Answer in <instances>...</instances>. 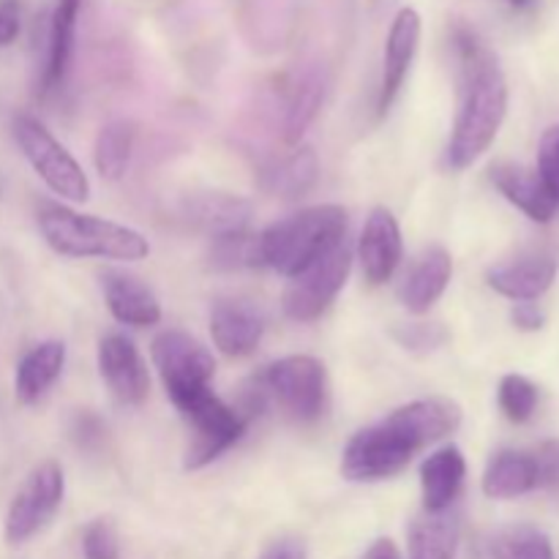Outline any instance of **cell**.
I'll use <instances>...</instances> for the list:
<instances>
[{"label":"cell","instance_id":"cell-1","mask_svg":"<svg viewBox=\"0 0 559 559\" xmlns=\"http://www.w3.org/2000/svg\"><path fill=\"white\" fill-rule=\"evenodd\" d=\"M462 60V104L448 142V164L462 173L469 169L497 140L508 115V82L495 55L467 31L456 33Z\"/></svg>","mask_w":559,"mask_h":559},{"label":"cell","instance_id":"cell-2","mask_svg":"<svg viewBox=\"0 0 559 559\" xmlns=\"http://www.w3.org/2000/svg\"><path fill=\"white\" fill-rule=\"evenodd\" d=\"M36 222L49 249L69 260L140 262L151 254V243L136 229L91 216V213H80L60 202H41Z\"/></svg>","mask_w":559,"mask_h":559},{"label":"cell","instance_id":"cell-3","mask_svg":"<svg viewBox=\"0 0 559 559\" xmlns=\"http://www.w3.org/2000/svg\"><path fill=\"white\" fill-rule=\"evenodd\" d=\"M342 240H347V211L342 205L304 207L262 229V265L293 278Z\"/></svg>","mask_w":559,"mask_h":559},{"label":"cell","instance_id":"cell-4","mask_svg":"<svg viewBox=\"0 0 559 559\" xmlns=\"http://www.w3.org/2000/svg\"><path fill=\"white\" fill-rule=\"evenodd\" d=\"M169 402L175 404V409L183 415V420L194 431L183 462V467L191 473L207 467L218 456H224L229 448L238 445L240 437L246 435V426H249V420L238 413V407H229L222 396L211 391V385L180 393Z\"/></svg>","mask_w":559,"mask_h":559},{"label":"cell","instance_id":"cell-5","mask_svg":"<svg viewBox=\"0 0 559 559\" xmlns=\"http://www.w3.org/2000/svg\"><path fill=\"white\" fill-rule=\"evenodd\" d=\"M267 404H276L287 418L298 424H314L328 404V371L322 360L311 355H287L267 366L260 377Z\"/></svg>","mask_w":559,"mask_h":559},{"label":"cell","instance_id":"cell-6","mask_svg":"<svg viewBox=\"0 0 559 559\" xmlns=\"http://www.w3.org/2000/svg\"><path fill=\"white\" fill-rule=\"evenodd\" d=\"M11 131H14L16 147L22 151L25 162L52 194L69 202H85L91 197V180H87L85 169L55 140V134L41 120H36L33 115H16Z\"/></svg>","mask_w":559,"mask_h":559},{"label":"cell","instance_id":"cell-7","mask_svg":"<svg viewBox=\"0 0 559 559\" xmlns=\"http://www.w3.org/2000/svg\"><path fill=\"white\" fill-rule=\"evenodd\" d=\"M353 271V249L347 240L333 246L328 254L311 262L300 273L289 278L282 295L284 314L293 322H314L328 311V306L338 298Z\"/></svg>","mask_w":559,"mask_h":559},{"label":"cell","instance_id":"cell-8","mask_svg":"<svg viewBox=\"0 0 559 559\" xmlns=\"http://www.w3.org/2000/svg\"><path fill=\"white\" fill-rule=\"evenodd\" d=\"M418 448L385 418L380 424L360 429L342 451V478L353 484H374L402 473Z\"/></svg>","mask_w":559,"mask_h":559},{"label":"cell","instance_id":"cell-9","mask_svg":"<svg viewBox=\"0 0 559 559\" xmlns=\"http://www.w3.org/2000/svg\"><path fill=\"white\" fill-rule=\"evenodd\" d=\"M66 478L58 462H41L25 480L11 500L5 513V540L11 546L25 544L33 535L41 533L55 513L63 506Z\"/></svg>","mask_w":559,"mask_h":559},{"label":"cell","instance_id":"cell-10","mask_svg":"<svg viewBox=\"0 0 559 559\" xmlns=\"http://www.w3.org/2000/svg\"><path fill=\"white\" fill-rule=\"evenodd\" d=\"M151 358L169 399L211 385L216 360L211 349L186 331H162L151 344Z\"/></svg>","mask_w":559,"mask_h":559},{"label":"cell","instance_id":"cell-11","mask_svg":"<svg viewBox=\"0 0 559 559\" xmlns=\"http://www.w3.org/2000/svg\"><path fill=\"white\" fill-rule=\"evenodd\" d=\"M98 374H102L107 391L126 407H136L147 399L151 391V374L147 364L136 344L123 333H107L98 342Z\"/></svg>","mask_w":559,"mask_h":559},{"label":"cell","instance_id":"cell-12","mask_svg":"<svg viewBox=\"0 0 559 559\" xmlns=\"http://www.w3.org/2000/svg\"><path fill=\"white\" fill-rule=\"evenodd\" d=\"M420 36H424V20H420L418 11L409 9V5L399 9L385 38V55H382V82L380 98H377V112L380 115H385L396 102L399 91L409 74V66L418 55Z\"/></svg>","mask_w":559,"mask_h":559},{"label":"cell","instance_id":"cell-13","mask_svg":"<svg viewBox=\"0 0 559 559\" xmlns=\"http://www.w3.org/2000/svg\"><path fill=\"white\" fill-rule=\"evenodd\" d=\"M213 344L227 358H246L265 336V314L249 300L222 298L211 309Z\"/></svg>","mask_w":559,"mask_h":559},{"label":"cell","instance_id":"cell-14","mask_svg":"<svg viewBox=\"0 0 559 559\" xmlns=\"http://www.w3.org/2000/svg\"><path fill=\"white\" fill-rule=\"evenodd\" d=\"M404 257L402 227L388 207H374L364 224L358 240V260L364 267L366 282L380 287L396 273Z\"/></svg>","mask_w":559,"mask_h":559},{"label":"cell","instance_id":"cell-15","mask_svg":"<svg viewBox=\"0 0 559 559\" xmlns=\"http://www.w3.org/2000/svg\"><path fill=\"white\" fill-rule=\"evenodd\" d=\"M388 424L396 426L418 451L445 440L462 426V407L445 396H431L409 402L388 415Z\"/></svg>","mask_w":559,"mask_h":559},{"label":"cell","instance_id":"cell-16","mask_svg":"<svg viewBox=\"0 0 559 559\" xmlns=\"http://www.w3.org/2000/svg\"><path fill=\"white\" fill-rule=\"evenodd\" d=\"M557 260L549 254H533L519 257V260L500 262V265L489 267L486 282L502 298H511L516 304H527V300H538L551 289L557 282Z\"/></svg>","mask_w":559,"mask_h":559},{"label":"cell","instance_id":"cell-17","mask_svg":"<svg viewBox=\"0 0 559 559\" xmlns=\"http://www.w3.org/2000/svg\"><path fill=\"white\" fill-rule=\"evenodd\" d=\"M104 304L109 314L129 328H153L162 322V304L147 284L131 273L107 271L102 276Z\"/></svg>","mask_w":559,"mask_h":559},{"label":"cell","instance_id":"cell-18","mask_svg":"<svg viewBox=\"0 0 559 559\" xmlns=\"http://www.w3.org/2000/svg\"><path fill=\"white\" fill-rule=\"evenodd\" d=\"M453 276V260L442 246H429L418 260L404 273V282L399 287L404 309L413 314H426L437 300L445 295Z\"/></svg>","mask_w":559,"mask_h":559},{"label":"cell","instance_id":"cell-19","mask_svg":"<svg viewBox=\"0 0 559 559\" xmlns=\"http://www.w3.org/2000/svg\"><path fill=\"white\" fill-rule=\"evenodd\" d=\"M491 183L497 186L502 197H506L511 205H516L519 211L527 218L538 224H549L557 213L555 197L549 194V189L544 186L538 173L522 167V164L502 162L491 167Z\"/></svg>","mask_w":559,"mask_h":559},{"label":"cell","instance_id":"cell-20","mask_svg":"<svg viewBox=\"0 0 559 559\" xmlns=\"http://www.w3.org/2000/svg\"><path fill=\"white\" fill-rule=\"evenodd\" d=\"M464 478H467V462L456 445H445L429 453L420 464L424 511H448L462 495Z\"/></svg>","mask_w":559,"mask_h":559},{"label":"cell","instance_id":"cell-21","mask_svg":"<svg viewBox=\"0 0 559 559\" xmlns=\"http://www.w3.org/2000/svg\"><path fill=\"white\" fill-rule=\"evenodd\" d=\"M183 213L197 229H202V233L216 240L224 238V235L249 229L251 202L238 194H227V191H205V194L191 197L186 202Z\"/></svg>","mask_w":559,"mask_h":559},{"label":"cell","instance_id":"cell-22","mask_svg":"<svg viewBox=\"0 0 559 559\" xmlns=\"http://www.w3.org/2000/svg\"><path fill=\"white\" fill-rule=\"evenodd\" d=\"M66 366V344L58 338L38 342L16 364L14 393L20 404H36L58 382Z\"/></svg>","mask_w":559,"mask_h":559},{"label":"cell","instance_id":"cell-23","mask_svg":"<svg viewBox=\"0 0 559 559\" xmlns=\"http://www.w3.org/2000/svg\"><path fill=\"white\" fill-rule=\"evenodd\" d=\"M82 0H58L49 20L47 38V60L41 71V93L58 91L63 85L66 74L74 58V38H76V16H80Z\"/></svg>","mask_w":559,"mask_h":559},{"label":"cell","instance_id":"cell-24","mask_svg":"<svg viewBox=\"0 0 559 559\" xmlns=\"http://www.w3.org/2000/svg\"><path fill=\"white\" fill-rule=\"evenodd\" d=\"M484 495L491 500H516L538 489V462L533 453L500 451L484 469Z\"/></svg>","mask_w":559,"mask_h":559},{"label":"cell","instance_id":"cell-25","mask_svg":"<svg viewBox=\"0 0 559 559\" xmlns=\"http://www.w3.org/2000/svg\"><path fill=\"white\" fill-rule=\"evenodd\" d=\"M409 559H456L459 516L448 511H424L409 524Z\"/></svg>","mask_w":559,"mask_h":559},{"label":"cell","instance_id":"cell-26","mask_svg":"<svg viewBox=\"0 0 559 559\" xmlns=\"http://www.w3.org/2000/svg\"><path fill=\"white\" fill-rule=\"evenodd\" d=\"M322 102H325V80L320 71L309 69L293 82L287 96V112L282 120V140L287 145L298 147L309 126L314 123L320 115Z\"/></svg>","mask_w":559,"mask_h":559},{"label":"cell","instance_id":"cell-27","mask_svg":"<svg viewBox=\"0 0 559 559\" xmlns=\"http://www.w3.org/2000/svg\"><path fill=\"white\" fill-rule=\"evenodd\" d=\"M317 178H320V158H317L314 147L298 145L276 167L267 169L265 186L271 194L282 197V200H298L314 189Z\"/></svg>","mask_w":559,"mask_h":559},{"label":"cell","instance_id":"cell-28","mask_svg":"<svg viewBox=\"0 0 559 559\" xmlns=\"http://www.w3.org/2000/svg\"><path fill=\"white\" fill-rule=\"evenodd\" d=\"M136 145V126L131 120H109L93 145V164L104 180H120L131 167Z\"/></svg>","mask_w":559,"mask_h":559},{"label":"cell","instance_id":"cell-29","mask_svg":"<svg viewBox=\"0 0 559 559\" xmlns=\"http://www.w3.org/2000/svg\"><path fill=\"white\" fill-rule=\"evenodd\" d=\"M491 559H557L549 535L530 524H513L491 538Z\"/></svg>","mask_w":559,"mask_h":559},{"label":"cell","instance_id":"cell-30","mask_svg":"<svg viewBox=\"0 0 559 559\" xmlns=\"http://www.w3.org/2000/svg\"><path fill=\"white\" fill-rule=\"evenodd\" d=\"M211 265L218 271H243V267H265L262 265L260 233H235L216 238L211 246Z\"/></svg>","mask_w":559,"mask_h":559},{"label":"cell","instance_id":"cell-31","mask_svg":"<svg viewBox=\"0 0 559 559\" xmlns=\"http://www.w3.org/2000/svg\"><path fill=\"white\" fill-rule=\"evenodd\" d=\"M500 409L511 424H527L538 409V388L522 374H506L500 380Z\"/></svg>","mask_w":559,"mask_h":559},{"label":"cell","instance_id":"cell-32","mask_svg":"<svg viewBox=\"0 0 559 559\" xmlns=\"http://www.w3.org/2000/svg\"><path fill=\"white\" fill-rule=\"evenodd\" d=\"M393 338L407 353L429 355L448 342V331L440 322H409V325L393 328Z\"/></svg>","mask_w":559,"mask_h":559},{"label":"cell","instance_id":"cell-33","mask_svg":"<svg viewBox=\"0 0 559 559\" xmlns=\"http://www.w3.org/2000/svg\"><path fill=\"white\" fill-rule=\"evenodd\" d=\"M82 555L85 559H118L120 538L109 519H96L82 533Z\"/></svg>","mask_w":559,"mask_h":559},{"label":"cell","instance_id":"cell-34","mask_svg":"<svg viewBox=\"0 0 559 559\" xmlns=\"http://www.w3.org/2000/svg\"><path fill=\"white\" fill-rule=\"evenodd\" d=\"M538 175L559 205V123L549 126L538 145Z\"/></svg>","mask_w":559,"mask_h":559},{"label":"cell","instance_id":"cell-35","mask_svg":"<svg viewBox=\"0 0 559 559\" xmlns=\"http://www.w3.org/2000/svg\"><path fill=\"white\" fill-rule=\"evenodd\" d=\"M22 31V9L20 0H0V47H9L16 41Z\"/></svg>","mask_w":559,"mask_h":559},{"label":"cell","instance_id":"cell-36","mask_svg":"<svg viewBox=\"0 0 559 559\" xmlns=\"http://www.w3.org/2000/svg\"><path fill=\"white\" fill-rule=\"evenodd\" d=\"M535 462H538V486H559V442L544 445Z\"/></svg>","mask_w":559,"mask_h":559},{"label":"cell","instance_id":"cell-37","mask_svg":"<svg viewBox=\"0 0 559 559\" xmlns=\"http://www.w3.org/2000/svg\"><path fill=\"white\" fill-rule=\"evenodd\" d=\"M71 435H74V440L80 442L82 448H93V445H98V442L104 440V426H102V420L96 418V415L82 413V415H76Z\"/></svg>","mask_w":559,"mask_h":559},{"label":"cell","instance_id":"cell-38","mask_svg":"<svg viewBox=\"0 0 559 559\" xmlns=\"http://www.w3.org/2000/svg\"><path fill=\"white\" fill-rule=\"evenodd\" d=\"M511 320H513V325L524 333H535L546 325V314L538 309V304H533V300L513 306Z\"/></svg>","mask_w":559,"mask_h":559},{"label":"cell","instance_id":"cell-39","mask_svg":"<svg viewBox=\"0 0 559 559\" xmlns=\"http://www.w3.org/2000/svg\"><path fill=\"white\" fill-rule=\"evenodd\" d=\"M260 559H306V546L298 538H278L262 551Z\"/></svg>","mask_w":559,"mask_h":559},{"label":"cell","instance_id":"cell-40","mask_svg":"<svg viewBox=\"0 0 559 559\" xmlns=\"http://www.w3.org/2000/svg\"><path fill=\"white\" fill-rule=\"evenodd\" d=\"M366 559H402V555H399V549L393 546V540L382 538V540H377L374 546H371Z\"/></svg>","mask_w":559,"mask_h":559},{"label":"cell","instance_id":"cell-41","mask_svg":"<svg viewBox=\"0 0 559 559\" xmlns=\"http://www.w3.org/2000/svg\"><path fill=\"white\" fill-rule=\"evenodd\" d=\"M508 3L516 5V9H524V5H530V3H533V0H508Z\"/></svg>","mask_w":559,"mask_h":559}]
</instances>
